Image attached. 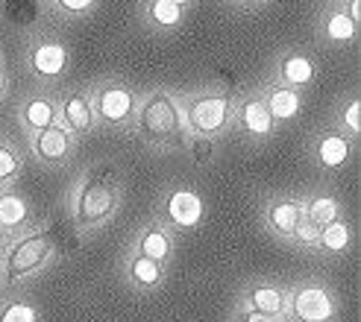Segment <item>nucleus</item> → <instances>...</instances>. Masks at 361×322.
Here are the masks:
<instances>
[{"instance_id": "obj_33", "label": "nucleus", "mask_w": 361, "mask_h": 322, "mask_svg": "<svg viewBox=\"0 0 361 322\" xmlns=\"http://www.w3.org/2000/svg\"><path fill=\"white\" fill-rule=\"evenodd\" d=\"M6 240H9V231H6V226H4V223H0V249L6 246Z\"/></svg>"}, {"instance_id": "obj_2", "label": "nucleus", "mask_w": 361, "mask_h": 322, "mask_svg": "<svg viewBox=\"0 0 361 322\" xmlns=\"http://www.w3.org/2000/svg\"><path fill=\"white\" fill-rule=\"evenodd\" d=\"M138 112V135L150 144H179V138L188 132L185 115L179 109L176 97L168 91H153L141 103Z\"/></svg>"}, {"instance_id": "obj_6", "label": "nucleus", "mask_w": 361, "mask_h": 322, "mask_svg": "<svg viewBox=\"0 0 361 322\" xmlns=\"http://www.w3.org/2000/svg\"><path fill=\"white\" fill-rule=\"evenodd\" d=\"M94 120H100L103 127H126L135 117V94L130 85L123 82H103L97 85V91L92 97Z\"/></svg>"}, {"instance_id": "obj_8", "label": "nucleus", "mask_w": 361, "mask_h": 322, "mask_svg": "<svg viewBox=\"0 0 361 322\" xmlns=\"http://www.w3.org/2000/svg\"><path fill=\"white\" fill-rule=\"evenodd\" d=\"M74 153V135H71L62 123H53V127L35 132L32 138V155L47 167H59Z\"/></svg>"}, {"instance_id": "obj_21", "label": "nucleus", "mask_w": 361, "mask_h": 322, "mask_svg": "<svg viewBox=\"0 0 361 322\" xmlns=\"http://www.w3.org/2000/svg\"><path fill=\"white\" fill-rule=\"evenodd\" d=\"M30 202L24 200L21 193H15V191H4L0 193V223L6 226V231L12 228H21L30 223Z\"/></svg>"}, {"instance_id": "obj_36", "label": "nucleus", "mask_w": 361, "mask_h": 322, "mask_svg": "<svg viewBox=\"0 0 361 322\" xmlns=\"http://www.w3.org/2000/svg\"><path fill=\"white\" fill-rule=\"evenodd\" d=\"M0 288H4V264H0Z\"/></svg>"}, {"instance_id": "obj_30", "label": "nucleus", "mask_w": 361, "mask_h": 322, "mask_svg": "<svg viewBox=\"0 0 361 322\" xmlns=\"http://www.w3.org/2000/svg\"><path fill=\"white\" fill-rule=\"evenodd\" d=\"M188 150L194 153V158H197V161H206V158H212L214 144H212V138H200V135H194V141L188 144Z\"/></svg>"}, {"instance_id": "obj_28", "label": "nucleus", "mask_w": 361, "mask_h": 322, "mask_svg": "<svg viewBox=\"0 0 361 322\" xmlns=\"http://www.w3.org/2000/svg\"><path fill=\"white\" fill-rule=\"evenodd\" d=\"M341 127H344L350 135H358V129H361V103L358 100H350L344 109H341Z\"/></svg>"}, {"instance_id": "obj_34", "label": "nucleus", "mask_w": 361, "mask_h": 322, "mask_svg": "<svg viewBox=\"0 0 361 322\" xmlns=\"http://www.w3.org/2000/svg\"><path fill=\"white\" fill-rule=\"evenodd\" d=\"M4 91H6V74L0 70V97H4Z\"/></svg>"}, {"instance_id": "obj_5", "label": "nucleus", "mask_w": 361, "mask_h": 322, "mask_svg": "<svg viewBox=\"0 0 361 322\" xmlns=\"http://www.w3.org/2000/svg\"><path fill=\"white\" fill-rule=\"evenodd\" d=\"M232 112L235 109H232L229 97H224V94H200V97L188 100V109H183L188 129L200 138L221 135L229 127Z\"/></svg>"}, {"instance_id": "obj_15", "label": "nucleus", "mask_w": 361, "mask_h": 322, "mask_svg": "<svg viewBox=\"0 0 361 322\" xmlns=\"http://www.w3.org/2000/svg\"><path fill=\"white\" fill-rule=\"evenodd\" d=\"M244 305L259 311L270 319H282L285 316V305H288V293L276 284H256V288H250L247 296H244Z\"/></svg>"}, {"instance_id": "obj_17", "label": "nucleus", "mask_w": 361, "mask_h": 322, "mask_svg": "<svg viewBox=\"0 0 361 322\" xmlns=\"http://www.w3.org/2000/svg\"><path fill=\"white\" fill-rule=\"evenodd\" d=\"M126 278H130L138 290H153L161 284V278H165V266L133 252L130 258H126Z\"/></svg>"}, {"instance_id": "obj_9", "label": "nucleus", "mask_w": 361, "mask_h": 322, "mask_svg": "<svg viewBox=\"0 0 361 322\" xmlns=\"http://www.w3.org/2000/svg\"><path fill=\"white\" fill-rule=\"evenodd\" d=\"M27 62L35 77L42 79H59L68 67V50L59 39H35L27 50Z\"/></svg>"}, {"instance_id": "obj_31", "label": "nucleus", "mask_w": 361, "mask_h": 322, "mask_svg": "<svg viewBox=\"0 0 361 322\" xmlns=\"http://www.w3.org/2000/svg\"><path fill=\"white\" fill-rule=\"evenodd\" d=\"M235 322H276V319H270V316H264V314H259V311H252V308L244 305V308L238 311Z\"/></svg>"}, {"instance_id": "obj_13", "label": "nucleus", "mask_w": 361, "mask_h": 322, "mask_svg": "<svg viewBox=\"0 0 361 322\" xmlns=\"http://www.w3.org/2000/svg\"><path fill=\"white\" fill-rule=\"evenodd\" d=\"M62 127L71 132V135H85L94 129V109H92V97L85 94H71L65 103H62Z\"/></svg>"}, {"instance_id": "obj_14", "label": "nucleus", "mask_w": 361, "mask_h": 322, "mask_svg": "<svg viewBox=\"0 0 361 322\" xmlns=\"http://www.w3.org/2000/svg\"><path fill=\"white\" fill-rule=\"evenodd\" d=\"M235 115H238V123H241V129L247 132V135H252V138H267V135H274V117H270V112H267V105H264V100L262 97H250V100H244L238 109H235Z\"/></svg>"}, {"instance_id": "obj_25", "label": "nucleus", "mask_w": 361, "mask_h": 322, "mask_svg": "<svg viewBox=\"0 0 361 322\" xmlns=\"http://www.w3.org/2000/svg\"><path fill=\"white\" fill-rule=\"evenodd\" d=\"M0 322H39V311L27 299H9L0 305Z\"/></svg>"}, {"instance_id": "obj_19", "label": "nucleus", "mask_w": 361, "mask_h": 322, "mask_svg": "<svg viewBox=\"0 0 361 322\" xmlns=\"http://www.w3.org/2000/svg\"><path fill=\"white\" fill-rule=\"evenodd\" d=\"M56 117H59L56 103L47 100V97H30L24 103V109H21V120H24V127L30 132H42V129L53 127Z\"/></svg>"}, {"instance_id": "obj_20", "label": "nucleus", "mask_w": 361, "mask_h": 322, "mask_svg": "<svg viewBox=\"0 0 361 322\" xmlns=\"http://www.w3.org/2000/svg\"><path fill=\"white\" fill-rule=\"evenodd\" d=\"M353 243V228L344 217H338L335 223L329 226H320V235H317V249L320 252H326V255H341V252H347Z\"/></svg>"}, {"instance_id": "obj_12", "label": "nucleus", "mask_w": 361, "mask_h": 322, "mask_svg": "<svg viewBox=\"0 0 361 322\" xmlns=\"http://www.w3.org/2000/svg\"><path fill=\"white\" fill-rule=\"evenodd\" d=\"M350 153H353V144L344 132L338 129H329V132H320L317 141H314V161L323 167V170H338L344 167L350 161Z\"/></svg>"}, {"instance_id": "obj_24", "label": "nucleus", "mask_w": 361, "mask_h": 322, "mask_svg": "<svg viewBox=\"0 0 361 322\" xmlns=\"http://www.w3.org/2000/svg\"><path fill=\"white\" fill-rule=\"evenodd\" d=\"M147 18H150V24L171 30L183 21V6H176L173 0H147Z\"/></svg>"}, {"instance_id": "obj_4", "label": "nucleus", "mask_w": 361, "mask_h": 322, "mask_svg": "<svg viewBox=\"0 0 361 322\" xmlns=\"http://www.w3.org/2000/svg\"><path fill=\"white\" fill-rule=\"evenodd\" d=\"M335 314H338L335 296L317 281L300 284V288L288 293L285 316L291 322H332Z\"/></svg>"}, {"instance_id": "obj_26", "label": "nucleus", "mask_w": 361, "mask_h": 322, "mask_svg": "<svg viewBox=\"0 0 361 322\" xmlns=\"http://www.w3.org/2000/svg\"><path fill=\"white\" fill-rule=\"evenodd\" d=\"M18 173H21V155L12 144L0 141V185H9Z\"/></svg>"}, {"instance_id": "obj_29", "label": "nucleus", "mask_w": 361, "mask_h": 322, "mask_svg": "<svg viewBox=\"0 0 361 322\" xmlns=\"http://www.w3.org/2000/svg\"><path fill=\"white\" fill-rule=\"evenodd\" d=\"M56 4V9L62 15H85V12H92L97 0H53Z\"/></svg>"}, {"instance_id": "obj_16", "label": "nucleus", "mask_w": 361, "mask_h": 322, "mask_svg": "<svg viewBox=\"0 0 361 322\" xmlns=\"http://www.w3.org/2000/svg\"><path fill=\"white\" fill-rule=\"evenodd\" d=\"M262 100H264V105H267L270 117H274V123H276V120H282V123L294 120V117L300 115V109H302L300 91H297V88L282 85V82H279V85H270L267 94H264Z\"/></svg>"}, {"instance_id": "obj_3", "label": "nucleus", "mask_w": 361, "mask_h": 322, "mask_svg": "<svg viewBox=\"0 0 361 322\" xmlns=\"http://www.w3.org/2000/svg\"><path fill=\"white\" fill-rule=\"evenodd\" d=\"M56 252H59V246L47 231H30V235L18 238L9 246L6 258L0 261L4 264V281L18 284V281H24L35 273H42L44 266H50L53 261H56Z\"/></svg>"}, {"instance_id": "obj_11", "label": "nucleus", "mask_w": 361, "mask_h": 322, "mask_svg": "<svg viewBox=\"0 0 361 322\" xmlns=\"http://www.w3.org/2000/svg\"><path fill=\"white\" fill-rule=\"evenodd\" d=\"M135 252L165 266V264L173 258V235L168 231V226H165V223H150V226H144L141 235H138V240H135Z\"/></svg>"}, {"instance_id": "obj_18", "label": "nucleus", "mask_w": 361, "mask_h": 322, "mask_svg": "<svg viewBox=\"0 0 361 322\" xmlns=\"http://www.w3.org/2000/svg\"><path fill=\"white\" fill-rule=\"evenodd\" d=\"M317 74V67L309 56H302V53H288V56L279 62V79L282 85L288 88H302V85H309Z\"/></svg>"}, {"instance_id": "obj_10", "label": "nucleus", "mask_w": 361, "mask_h": 322, "mask_svg": "<svg viewBox=\"0 0 361 322\" xmlns=\"http://www.w3.org/2000/svg\"><path fill=\"white\" fill-rule=\"evenodd\" d=\"M302 217V200H297V196H279V200H270L264 205V223L279 238H291Z\"/></svg>"}, {"instance_id": "obj_27", "label": "nucleus", "mask_w": 361, "mask_h": 322, "mask_svg": "<svg viewBox=\"0 0 361 322\" xmlns=\"http://www.w3.org/2000/svg\"><path fill=\"white\" fill-rule=\"evenodd\" d=\"M317 235H320V226H314L309 217H302L300 226L294 228V235L288 240H294L297 246H317Z\"/></svg>"}, {"instance_id": "obj_32", "label": "nucleus", "mask_w": 361, "mask_h": 322, "mask_svg": "<svg viewBox=\"0 0 361 322\" xmlns=\"http://www.w3.org/2000/svg\"><path fill=\"white\" fill-rule=\"evenodd\" d=\"M344 15H347V18H353V21L358 24V18H361V4H358V0H347Z\"/></svg>"}, {"instance_id": "obj_35", "label": "nucleus", "mask_w": 361, "mask_h": 322, "mask_svg": "<svg viewBox=\"0 0 361 322\" xmlns=\"http://www.w3.org/2000/svg\"><path fill=\"white\" fill-rule=\"evenodd\" d=\"M176 6H188V4H194V0H173Z\"/></svg>"}, {"instance_id": "obj_22", "label": "nucleus", "mask_w": 361, "mask_h": 322, "mask_svg": "<svg viewBox=\"0 0 361 322\" xmlns=\"http://www.w3.org/2000/svg\"><path fill=\"white\" fill-rule=\"evenodd\" d=\"M302 211L314 226H329L341 217V200L332 193H317L312 200H302Z\"/></svg>"}, {"instance_id": "obj_1", "label": "nucleus", "mask_w": 361, "mask_h": 322, "mask_svg": "<svg viewBox=\"0 0 361 322\" xmlns=\"http://www.w3.org/2000/svg\"><path fill=\"white\" fill-rule=\"evenodd\" d=\"M118 182L109 167H94L82 176L74 191V223L82 231L100 228L118 208Z\"/></svg>"}, {"instance_id": "obj_23", "label": "nucleus", "mask_w": 361, "mask_h": 322, "mask_svg": "<svg viewBox=\"0 0 361 322\" xmlns=\"http://www.w3.org/2000/svg\"><path fill=\"white\" fill-rule=\"evenodd\" d=\"M323 32H326V39L335 44H350L358 32V24L344 15V9H335L326 15V21H323Z\"/></svg>"}, {"instance_id": "obj_7", "label": "nucleus", "mask_w": 361, "mask_h": 322, "mask_svg": "<svg viewBox=\"0 0 361 322\" xmlns=\"http://www.w3.org/2000/svg\"><path fill=\"white\" fill-rule=\"evenodd\" d=\"M203 214H206L203 196L197 193L194 188L179 185V188L168 191V196H165V220L173 228H183V231L197 228L203 223Z\"/></svg>"}]
</instances>
